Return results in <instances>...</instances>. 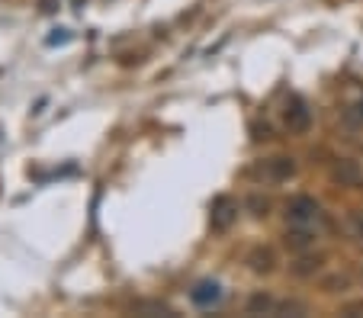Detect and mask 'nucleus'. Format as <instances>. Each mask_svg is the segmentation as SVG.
I'll return each mask as SVG.
<instances>
[{"instance_id":"f257e3e1","label":"nucleus","mask_w":363,"mask_h":318,"mask_svg":"<svg viewBox=\"0 0 363 318\" xmlns=\"http://www.w3.org/2000/svg\"><path fill=\"white\" fill-rule=\"evenodd\" d=\"M286 219L293 229H302V232H318V225L325 222V212L312 196H293L286 203Z\"/></svg>"},{"instance_id":"f03ea898","label":"nucleus","mask_w":363,"mask_h":318,"mask_svg":"<svg viewBox=\"0 0 363 318\" xmlns=\"http://www.w3.org/2000/svg\"><path fill=\"white\" fill-rule=\"evenodd\" d=\"M283 123H286L289 132H306L312 125V110L306 106L302 97H289L286 100V110H283Z\"/></svg>"},{"instance_id":"423d86ee","label":"nucleus","mask_w":363,"mask_h":318,"mask_svg":"<svg viewBox=\"0 0 363 318\" xmlns=\"http://www.w3.org/2000/svg\"><path fill=\"white\" fill-rule=\"evenodd\" d=\"M251 267L257 270V273H270V270H274V254H270V251H254Z\"/></svg>"},{"instance_id":"39448f33","label":"nucleus","mask_w":363,"mask_h":318,"mask_svg":"<svg viewBox=\"0 0 363 318\" xmlns=\"http://www.w3.org/2000/svg\"><path fill=\"white\" fill-rule=\"evenodd\" d=\"M190 299H193V305H199V309H209V305H216L222 299V286L216 283V280H203V283L193 286Z\"/></svg>"},{"instance_id":"7ed1b4c3","label":"nucleus","mask_w":363,"mask_h":318,"mask_svg":"<svg viewBox=\"0 0 363 318\" xmlns=\"http://www.w3.org/2000/svg\"><path fill=\"white\" fill-rule=\"evenodd\" d=\"M257 174H261L264 180H270V183H280V180L293 177L296 164H293V158H267L261 167H257Z\"/></svg>"},{"instance_id":"20e7f679","label":"nucleus","mask_w":363,"mask_h":318,"mask_svg":"<svg viewBox=\"0 0 363 318\" xmlns=\"http://www.w3.org/2000/svg\"><path fill=\"white\" fill-rule=\"evenodd\" d=\"M235 219H238V206H235V200L219 196V200L213 203V229L216 232H225Z\"/></svg>"}]
</instances>
